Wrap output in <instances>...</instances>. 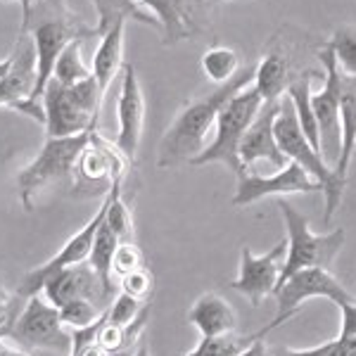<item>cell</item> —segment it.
I'll use <instances>...</instances> for the list:
<instances>
[{
    "mask_svg": "<svg viewBox=\"0 0 356 356\" xmlns=\"http://www.w3.org/2000/svg\"><path fill=\"white\" fill-rule=\"evenodd\" d=\"M131 356H152V354H150V347H147L145 342H140V344L136 347V352L131 354Z\"/></svg>",
    "mask_w": 356,
    "mask_h": 356,
    "instance_id": "cell-42",
    "label": "cell"
},
{
    "mask_svg": "<svg viewBox=\"0 0 356 356\" xmlns=\"http://www.w3.org/2000/svg\"><path fill=\"white\" fill-rule=\"evenodd\" d=\"M17 300H22V297H13V292H8V288L0 283V340L10 337V332H13L17 318L22 314L17 312Z\"/></svg>",
    "mask_w": 356,
    "mask_h": 356,
    "instance_id": "cell-35",
    "label": "cell"
},
{
    "mask_svg": "<svg viewBox=\"0 0 356 356\" xmlns=\"http://www.w3.org/2000/svg\"><path fill=\"white\" fill-rule=\"evenodd\" d=\"M186 356H204V354H202V349H200V344H197V347H195L193 352H188Z\"/></svg>",
    "mask_w": 356,
    "mask_h": 356,
    "instance_id": "cell-43",
    "label": "cell"
},
{
    "mask_svg": "<svg viewBox=\"0 0 356 356\" xmlns=\"http://www.w3.org/2000/svg\"><path fill=\"white\" fill-rule=\"evenodd\" d=\"M323 356H356V335L323 342Z\"/></svg>",
    "mask_w": 356,
    "mask_h": 356,
    "instance_id": "cell-36",
    "label": "cell"
},
{
    "mask_svg": "<svg viewBox=\"0 0 356 356\" xmlns=\"http://www.w3.org/2000/svg\"><path fill=\"white\" fill-rule=\"evenodd\" d=\"M105 214H107V195H105V200H102L100 209L95 211V216L86 223L81 231L74 233L72 238H69L67 243L60 247V252H57V254L50 257L48 261H43L41 266L31 268V271L22 278V283L17 285V297H22V300L26 302L29 297H36L38 292H43V285H45V280H48L50 275H55L57 271H62V268L79 266V264L88 261L95 233H97V228L102 226V221H105Z\"/></svg>",
    "mask_w": 356,
    "mask_h": 356,
    "instance_id": "cell-10",
    "label": "cell"
},
{
    "mask_svg": "<svg viewBox=\"0 0 356 356\" xmlns=\"http://www.w3.org/2000/svg\"><path fill=\"white\" fill-rule=\"evenodd\" d=\"M65 328L67 325L60 318V309L45 297L36 295L29 297L22 307L19 318L10 332V340L26 352L33 349V352L69 356L72 354V330Z\"/></svg>",
    "mask_w": 356,
    "mask_h": 356,
    "instance_id": "cell-6",
    "label": "cell"
},
{
    "mask_svg": "<svg viewBox=\"0 0 356 356\" xmlns=\"http://www.w3.org/2000/svg\"><path fill=\"white\" fill-rule=\"evenodd\" d=\"M323 193L321 183H316L300 164L288 162L278 174L257 176L245 174L238 178V191L233 195L235 207H250L271 195H316Z\"/></svg>",
    "mask_w": 356,
    "mask_h": 356,
    "instance_id": "cell-12",
    "label": "cell"
},
{
    "mask_svg": "<svg viewBox=\"0 0 356 356\" xmlns=\"http://www.w3.org/2000/svg\"><path fill=\"white\" fill-rule=\"evenodd\" d=\"M138 3H140V8L145 10L147 15L154 17V22L162 29V38L166 45H176L193 36V31L186 26L181 15L176 13L171 0H138Z\"/></svg>",
    "mask_w": 356,
    "mask_h": 356,
    "instance_id": "cell-26",
    "label": "cell"
},
{
    "mask_svg": "<svg viewBox=\"0 0 356 356\" xmlns=\"http://www.w3.org/2000/svg\"><path fill=\"white\" fill-rule=\"evenodd\" d=\"M33 50H36V88H33V100H41L48 83L53 81V72L57 57L72 41L81 36H90L93 31H83L81 26H74L67 19H48L31 29Z\"/></svg>",
    "mask_w": 356,
    "mask_h": 356,
    "instance_id": "cell-15",
    "label": "cell"
},
{
    "mask_svg": "<svg viewBox=\"0 0 356 356\" xmlns=\"http://www.w3.org/2000/svg\"><path fill=\"white\" fill-rule=\"evenodd\" d=\"M107 309H102L100 304L88 300V297H76V300L67 302L60 307V318L67 328L72 330H83V328H90L95 325L97 321L105 316Z\"/></svg>",
    "mask_w": 356,
    "mask_h": 356,
    "instance_id": "cell-29",
    "label": "cell"
},
{
    "mask_svg": "<svg viewBox=\"0 0 356 356\" xmlns=\"http://www.w3.org/2000/svg\"><path fill=\"white\" fill-rule=\"evenodd\" d=\"M145 312V304L140 300H136V297L126 295V292H119L117 297H114V302L107 307V321H112V323L122 325V328H129L134 321H138V316Z\"/></svg>",
    "mask_w": 356,
    "mask_h": 356,
    "instance_id": "cell-32",
    "label": "cell"
},
{
    "mask_svg": "<svg viewBox=\"0 0 356 356\" xmlns=\"http://www.w3.org/2000/svg\"><path fill=\"white\" fill-rule=\"evenodd\" d=\"M340 122H342V147L340 159L335 164L337 176L347 181V171L356 154V79L342 74V90H340Z\"/></svg>",
    "mask_w": 356,
    "mask_h": 356,
    "instance_id": "cell-21",
    "label": "cell"
},
{
    "mask_svg": "<svg viewBox=\"0 0 356 356\" xmlns=\"http://www.w3.org/2000/svg\"><path fill=\"white\" fill-rule=\"evenodd\" d=\"M278 209L285 221V231H288V238H285L288 240V254H285L283 271H280V285L304 268H330L337 254L342 252L344 240H347L344 228L330 233L312 231L307 216L285 197L278 200Z\"/></svg>",
    "mask_w": 356,
    "mask_h": 356,
    "instance_id": "cell-4",
    "label": "cell"
},
{
    "mask_svg": "<svg viewBox=\"0 0 356 356\" xmlns=\"http://www.w3.org/2000/svg\"><path fill=\"white\" fill-rule=\"evenodd\" d=\"M275 356H323V344L318 347H309V349H292V347H280L273 349Z\"/></svg>",
    "mask_w": 356,
    "mask_h": 356,
    "instance_id": "cell-38",
    "label": "cell"
},
{
    "mask_svg": "<svg viewBox=\"0 0 356 356\" xmlns=\"http://www.w3.org/2000/svg\"><path fill=\"white\" fill-rule=\"evenodd\" d=\"M275 140H278L280 152L288 157V162L300 164L316 183H321L325 195V223L332 221L337 207L342 202V191H344V178L337 176V171L325 162V157L309 143V138L304 136L300 122H297L295 105L288 95L280 100V110L275 117Z\"/></svg>",
    "mask_w": 356,
    "mask_h": 356,
    "instance_id": "cell-2",
    "label": "cell"
},
{
    "mask_svg": "<svg viewBox=\"0 0 356 356\" xmlns=\"http://www.w3.org/2000/svg\"><path fill=\"white\" fill-rule=\"evenodd\" d=\"M0 356H33V354H29L26 349H22V347H10V344H5L3 340H0Z\"/></svg>",
    "mask_w": 356,
    "mask_h": 356,
    "instance_id": "cell-41",
    "label": "cell"
},
{
    "mask_svg": "<svg viewBox=\"0 0 356 356\" xmlns=\"http://www.w3.org/2000/svg\"><path fill=\"white\" fill-rule=\"evenodd\" d=\"M93 8L97 15V26L95 33H107L110 29L117 24V22H140V24L147 26H159L154 22L152 15H147L145 10L140 8L138 0H93Z\"/></svg>",
    "mask_w": 356,
    "mask_h": 356,
    "instance_id": "cell-23",
    "label": "cell"
},
{
    "mask_svg": "<svg viewBox=\"0 0 356 356\" xmlns=\"http://www.w3.org/2000/svg\"><path fill=\"white\" fill-rule=\"evenodd\" d=\"M124 41H126V22H117L110 31L102 33V41L95 50L90 69H93V76L97 86L102 88V93H107L114 76L124 67Z\"/></svg>",
    "mask_w": 356,
    "mask_h": 356,
    "instance_id": "cell-20",
    "label": "cell"
},
{
    "mask_svg": "<svg viewBox=\"0 0 356 356\" xmlns=\"http://www.w3.org/2000/svg\"><path fill=\"white\" fill-rule=\"evenodd\" d=\"M131 162L126 159V154L119 150L117 143L110 145L97 131H90V138L86 143L74 166L72 176V193L79 197H97L112 191L114 181L122 178L124 171Z\"/></svg>",
    "mask_w": 356,
    "mask_h": 356,
    "instance_id": "cell-7",
    "label": "cell"
},
{
    "mask_svg": "<svg viewBox=\"0 0 356 356\" xmlns=\"http://www.w3.org/2000/svg\"><path fill=\"white\" fill-rule=\"evenodd\" d=\"M122 245V238L102 221V226L97 228L93 247H90V257H88V266L93 268L95 275L100 278L102 288L107 290V295L112 292V259H114V252L117 247Z\"/></svg>",
    "mask_w": 356,
    "mask_h": 356,
    "instance_id": "cell-24",
    "label": "cell"
},
{
    "mask_svg": "<svg viewBox=\"0 0 356 356\" xmlns=\"http://www.w3.org/2000/svg\"><path fill=\"white\" fill-rule=\"evenodd\" d=\"M145 266H147V264H145V254H143V250L134 243V240H129V243L119 245L117 252H114L112 275L124 278V275L136 273V271H140V268H145Z\"/></svg>",
    "mask_w": 356,
    "mask_h": 356,
    "instance_id": "cell-31",
    "label": "cell"
},
{
    "mask_svg": "<svg viewBox=\"0 0 356 356\" xmlns=\"http://www.w3.org/2000/svg\"><path fill=\"white\" fill-rule=\"evenodd\" d=\"M119 283H122V292H126V295L136 297V300H140V302H147V297H150L154 290V275L150 268L145 266V268H140V271L119 278Z\"/></svg>",
    "mask_w": 356,
    "mask_h": 356,
    "instance_id": "cell-34",
    "label": "cell"
},
{
    "mask_svg": "<svg viewBox=\"0 0 356 356\" xmlns=\"http://www.w3.org/2000/svg\"><path fill=\"white\" fill-rule=\"evenodd\" d=\"M3 3H19L22 5V31L19 33L31 31V3H29V0H3Z\"/></svg>",
    "mask_w": 356,
    "mask_h": 356,
    "instance_id": "cell-40",
    "label": "cell"
},
{
    "mask_svg": "<svg viewBox=\"0 0 356 356\" xmlns=\"http://www.w3.org/2000/svg\"><path fill=\"white\" fill-rule=\"evenodd\" d=\"M280 102H264L257 119L247 129V134L240 143V162L245 171L257 162H268L278 169L288 164V157L280 152L278 140H275V117H278Z\"/></svg>",
    "mask_w": 356,
    "mask_h": 356,
    "instance_id": "cell-16",
    "label": "cell"
},
{
    "mask_svg": "<svg viewBox=\"0 0 356 356\" xmlns=\"http://www.w3.org/2000/svg\"><path fill=\"white\" fill-rule=\"evenodd\" d=\"M337 309H340V314H342L340 335H337V337H352V335H356V300L344 302Z\"/></svg>",
    "mask_w": 356,
    "mask_h": 356,
    "instance_id": "cell-37",
    "label": "cell"
},
{
    "mask_svg": "<svg viewBox=\"0 0 356 356\" xmlns=\"http://www.w3.org/2000/svg\"><path fill=\"white\" fill-rule=\"evenodd\" d=\"M290 79V60L283 50H268L254 67V86L264 102H280L288 93Z\"/></svg>",
    "mask_w": 356,
    "mask_h": 356,
    "instance_id": "cell-19",
    "label": "cell"
},
{
    "mask_svg": "<svg viewBox=\"0 0 356 356\" xmlns=\"http://www.w3.org/2000/svg\"><path fill=\"white\" fill-rule=\"evenodd\" d=\"M204 76L214 86H223L233 81L240 72H243V57L231 45H214L202 55L200 60Z\"/></svg>",
    "mask_w": 356,
    "mask_h": 356,
    "instance_id": "cell-25",
    "label": "cell"
},
{
    "mask_svg": "<svg viewBox=\"0 0 356 356\" xmlns=\"http://www.w3.org/2000/svg\"><path fill=\"white\" fill-rule=\"evenodd\" d=\"M318 62L325 69L323 88L312 93V105L316 122L321 131V152H323L325 162L335 169L337 159H340L342 147V122H340V90H342V72L337 67L335 53L330 45L325 43L323 48L316 53Z\"/></svg>",
    "mask_w": 356,
    "mask_h": 356,
    "instance_id": "cell-8",
    "label": "cell"
},
{
    "mask_svg": "<svg viewBox=\"0 0 356 356\" xmlns=\"http://www.w3.org/2000/svg\"><path fill=\"white\" fill-rule=\"evenodd\" d=\"M316 76L314 72H307L302 74L300 79L290 83L288 88V95L295 105V114H297V122H300L304 136L309 138V143L321 152V131H318V122H316V114H314V105H312V79ZM323 154V152H321Z\"/></svg>",
    "mask_w": 356,
    "mask_h": 356,
    "instance_id": "cell-22",
    "label": "cell"
},
{
    "mask_svg": "<svg viewBox=\"0 0 356 356\" xmlns=\"http://www.w3.org/2000/svg\"><path fill=\"white\" fill-rule=\"evenodd\" d=\"M328 45H330L332 53H335L340 72L344 76L356 79V26H352V24L337 26Z\"/></svg>",
    "mask_w": 356,
    "mask_h": 356,
    "instance_id": "cell-30",
    "label": "cell"
},
{
    "mask_svg": "<svg viewBox=\"0 0 356 356\" xmlns=\"http://www.w3.org/2000/svg\"><path fill=\"white\" fill-rule=\"evenodd\" d=\"M90 138L88 134L69 136V138H48L43 143L41 152L29 162L24 169L17 174V193L24 204V209H33V197L45 188L55 186L62 181H72L74 166L81 150Z\"/></svg>",
    "mask_w": 356,
    "mask_h": 356,
    "instance_id": "cell-5",
    "label": "cell"
},
{
    "mask_svg": "<svg viewBox=\"0 0 356 356\" xmlns=\"http://www.w3.org/2000/svg\"><path fill=\"white\" fill-rule=\"evenodd\" d=\"M309 300H328L332 304L352 302L354 295L349 292L330 268H304V271L290 275L278 290H275V302H278V314L271 321V330L288 321L300 312V307Z\"/></svg>",
    "mask_w": 356,
    "mask_h": 356,
    "instance_id": "cell-9",
    "label": "cell"
},
{
    "mask_svg": "<svg viewBox=\"0 0 356 356\" xmlns=\"http://www.w3.org/2000/svg\"><path fill=\"white\" fill-rule=\"evenodd\" d=\"M285 254H288V240L275 243L264 254H254L245 245L243 252H240L238 278L231 283V288L235 292H240L243 297H247L254 307H259L266 297L275 295V290H278Z\"/></svg>",
    "mask_w": 356,
    "mask_h": 356,
    "instance_id": "cell-11",
    "label": "cell"
},
{
    "mask_svg": "<svg viewBox=\"0 0 356 356\" xmlns=\"http://www.w3.org/2000/svg\"><path fill=\"white\" fill-rule=\"evenodd\" d=\"M243 356H275V354H273V349L264 342V337H259V340H254L250 347L245 349Z\"/></svg>",
    "mask_w": 356,
    "mask_h": 356,
    "instance_id": "cell-39",
    "label": "cell"
},
{
    "mask_svg": "<svg viewBox=\"0 0 356 356\" xmlns=\"http://www.w3.org/2000/svg\"><path fill=\"white\" fill-rule=\"evenodd\" d=\"M45 110V134L48 138H69L81 136L95 129L97 114L86 110L72 86H62L55 79L48 83L45 93L41 97Z\"/></svg>",
    "mask_w": 356,
    "mask_h": 356,
    "instance_id": "cell-13",
    "label": "cell"
},
{
    "mask_svg": "<svg viewBox=\"0 0 356 356\" xmlns=\"http://www.w3.org/2000/svg\"><path fill=\"white\" fill-rule=\"evenodd\" d=\"M93 76V69L83 62V53H81V38L72 41L62 50V55L57 57V65L53 72V79L62 86H76L86 81V79Z\"/></svg>",
    "mask_w": 356,
    "mask_h": 356,
    "instance_id": "cell-27",
    "label": "cell"
},
{
    "mask_svg": "<svg viewBox=\"0 0 356 356\" xmlns=\"http://www.w3.org/2000/svg\"><path fill=\"white\" fill-rule=\"evenodd\" d=\"M254 67H243V72L233 81L216 86L211 93H207L197 100H191L181 112L174 117L169 129L164 131L162 140L157 145V166L159 169H171L178 164H191L200 152L204 150V140L209 131L216 126V117L223 110L231 97L238 90L247 88L254 81Z\"/></svg>",
    "mask_w": 356,
    "mask_h": 356,
    "instance_id": "cell-1",
    "label": "cell"
},
{
    "mask_svg": "<svg viewBox=\"0 0 356 356\" xmlns=\"http://www.w3.org/2000/svg\"><path fill=\"white\" fill-rule=\"evenodd\" d=\"M43 292H45V300L50 304H55L57 309H60L62 304L76 300V297H88V300L100 304L102 309H107L105 302L110 300V295L102 288L100 278H97L93 268L88 266V261L79 264V266L62 268V271H57L55 275H50L43 285Z\"/></svg>",
    "mask_w": 356,
    "mask_h": 356,
    "instance_id": "cell-17",
    "label": "cell"
},
{
    "mask_svg": "<svg viewBox=\"0 0 356 356\" xmlns=\"http://www.w3.org/2000/svg\"><path fill=\"white\" fill-rule=\"evenodd\" d=\"M29 3H33V0H29ZM55 3H62V0H55Z\"/></svg>",
    "mask_w": 356,
    "mask_h": 356,
    "instance_id": "cell-44",
    "label": "cell"
},
{
    "mask_svg": "<svg viewBox=\"0 0 356 356\" xmlns=\"http://www.w3.org/2000/svg\"><path fill=\"white\" fill-rule=\"evenodd\" d=\"M145 112H147V102L145 93H143L140 79H138L136 67L124 65V76H122V90H119V100H117V147L126 154L129 162H134L138 147H140V138L143 129H145Z\"/></svg>",
    "mask_w": 356,
    "mask_h": 356,
    "instance_id": "cell-14",
    "label": "cell"
},
{
    "mask_svg": "<svg viewBox=\"0 0 356 356\" xmlns=\"http://www.w3.org/2000/svg\"><path fill=\"white\" fill-rule=\"evenodd\" d=\"M264 105L259 90L254 86L238 90L231 100L223 105V110L216 117L214 126V140L204 147L197 157L193 159V166H204V164H223L233 171L235 176L245 174V166L240 162V143L247 134V129L257 119Z\"/></svg>",
    "mask_w": 356,
    "mask_h": 356,
    "instance_id": "cell-3",
    "label": "cell"
},
{
    "mask_svg": "<svg viewBox=\"0 0 356 356\" xmlns=\"http://www.w3.org/2000/svg\"><path fill=\"white\" fill-rule=\"evenodd\" d=\"M268 330H271V325H264L261 330L252 332V335H240L238 330H233L216 337H202L200 349H202L204 356H243L245 349L254 340H259V337H266Z\"/></svg>",
    "mask_w": 356,
    "mask_h": 356,
    "instance_id": "cell-28",
    "label": "cell"
},
{
    "mask_svg": "<svg viewBox=\"0 0 356 356\" xmlns=\"http://www.w3.org/2000/svg\"><path fill=\"white\" fill-rule=\"evenodd\" d=\"M188 323L195 325L202 337H216L238 330V316L226 297H221L219 292H204L188 312Z\"/></svg>",
    "mask_w": 356,
    "mask_h": 356,
    "instance_id": "cell-18",
    "label": "cell"
},
{
    "mask_svg": "<svg viewBox=\"0 0 356 356\" xmlns=\"http://www.w3.org/2000/svg\"><path fill=\"white\" fill-rule=\"evenodd\" d=\"M95 342L100 344L110 356H117L129 349V335H126V328L112 323V321H107V316L100 321V325H97Z\"/></svg>",
    "mask_w": 356,
    "mask_h": 356,
    "instance_id": "cell-33",
    "label": "cell"
}]
</instances>
